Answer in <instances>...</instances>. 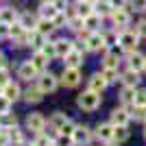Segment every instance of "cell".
<instances>
[{
	"label": "cell",
	"instance_id": "1",
	"mask_svg": "<svg viewBox=\"0 0 146 146\" xmlns=\"http://www.w3.org/2000/svg\"><path fill=\"white\" fill-rule=\"evenodd\" d=\"M76 103H79L81 109H85V111H94L98 105H100V94H98V92L87 90V92H83V94L79 96V100H76Z\"/></svg>",
	"mask_w": 146,
	"mask_h": 146
},
{
	"label": "cell",
	"instance_id": "2",
	"mask_svg": "<svg viewBox=\"0 0 146 146\" xmlns=\"http://www.w3.org/2000/svg\"><path fill=\"white\" fill-rule=\"evenodd\" d=\"M79 81H81L79 68H68L66 66V70H63V74H61V83H63L66 87H76Z\"/></svg>",
	"mask_w": 146,
	"mask_h": 146
},
{
	"label": "cell",
	"instance_id": "3",
	"mask_svg": "<svg viewBox=\"0 0 146 146\" xmlns=\"http://www.w3.org/2000/svg\"><path fill=\"white\" fill-rule=\"evenodd\" d=\"M137 42H140V37H137V33H120V46L124 50H129V52H133L135 48H137Z\"/></svg>",
	"mask_w": 146,
	"mask_h": 146
},
{
	"label": "cell",
	"instance_id": "4",
	"mask_svg": "<svg viewBox=\"0 0 146 146\" xmlns=\"http://www.w3.org/2000/svg\"><path fill=\"white\" fill-rule=\"evenodd\" d=\"M85 48L87 50H100L105 48V37L98 35V33H92V35H87L85 39Z\"/></svg>",
	"mask_w": 146,
	"mask_h": 146
},
{
	"label": "cell",
	"instance_id": "5",
	"mask_svg": "<svg viewBox=\"0 0 146 146\" xmlns=\"http://www.w3.org/2000/svg\"><path fill=\"white\" fill-rule=\"evenodd\" d=\"M18 74H20V79H26V81L35 79V74H37V68H35V63H33V61H24V63L20 66Z\"/></svg>",
	"mask_w": 146,
	"mask_h": 146
},
{
	"label": "cell",
	"instance_id": "6",
	"mask_svg": "<svg viewBox=\"0 0 146 146\" xmlns=\"http://www.w3.org/2000/svg\"><path fill=\"white\" fill-rule=\"evenodd\" d=\"M39 90L46 94V92H55L57 90V79L52 74H42L39 76Z\"/></svg>",
	"mask_w": 146,
	"mask_h": 146
},
{
	"label": "cell",
	"instance_id": "7",
	"mask_svg": "<svg viewBox=\"0 0 146 146\" xmlns=\"http://www.w3.org/2000/svg\"><path fill=\"white\" fill-rule=\"evenodd\" d=\"M90 137H92V133H90V129H87V127H76V129H74V133H72L74 144H87Z\"/></svg>",
	"mask_w": 146,
	"mask_h": 146
},
{
	"label": "cell",
	"instance_id": "8",
	"mask_svg": "<svg viewBox=\"0 0 146 146\" xmlns=\"http://www.w3.org/2000/svg\"><path fill=\"white\" fill-rule=\"evenodd\" d=\"M26 124H29L31 131H42L44 124H46V120H44L42 113H29V118H26Z\"/></svg>",
	"mask_w": 146,
	"mask_h": 146
},
{
	"label": "cell",
	"instance_id": "9",
	"mask_svg": "<svg viewBox=\"0 0 146 146\" xmlns=\"http://www.w3.org/2000/svg\"><path fill=\"white\" fill-rule=\"evenodd\" d=\"M111 20H113L116 26H129V22H131V18H129V13L124 9H113L111 11Z\"/></svg>",
	"mask_w": 146,
	"mask_h": 146
},
{
	"label": "cell",
	"instance_id": "10",
	"mask_svg": "<svg viewBox=\"0 0 146 146\" xmlns=\"http://www.w3.org/2000/svg\"><path fill=\"white\" fill-rule=\"evenodd\" d=\"M59 11H61V9H57L55 2H44V5L39 7V15H42V18H46V20H52Z\"/></svg>",
	"mask_w": 146,
	"mask_h": 146
},
{
	"label": "cell",
	"instance_id": "11",
	"mask_svg": "<svg viewBox=\"0 0 146 146\" xmlns=\"http://www.w3.org/2000/svg\"><path fill=\"white\" fill-rule=\"evenodd\" d=\"M63 59H66V66H68V68H79L81 63H83V55H81L79 50H74V48L70 50Z\"/></svg>",
	"mask_w": 146,
	"mask_h": 146
},
{
	"label": "cell",
	"instance_id": "12",
	"mask_svg": "<svg viewBox=\"0 0 146 146\" xmlns=\"http://www.w3.org/2000/svg\"><path fill=\"white\" fill-rule=\"evenodd\" d=\"M29 42L35 50H42L46 46V35H42L39 31H33V33H29Z\"/></svg>",
	"mask_w": 146,
	"mask_h": 146
},
{
	"label": "cell",
	"instance_id": "13",
	"mask_svg": "<svg viewBox=\"0 0 146 146\" xmlns=\"http://www.w3.org/2000/svg\"><path fill=\"white\" fill-rule=\"evenodd\" d=\"M111 11H113V7H111L109 0H96V5H94V13H98V15L103 18V15H111Z\"/></svg>",
	"mask_w": 146,
	"mask_h": 146
},
{
	"label": "cell",
	"instance_id": "14",
	"mask_svg": "<svg viewBox=\"0 0 146 146\" xmlns=\"http://www.w3.org/2000/svg\"><path fill=\"white\" fill-rule=\"evenodd\" d=\"M144 63H146L144 55H140V52H131V55H129V66H131V70H144Z\"/></svg>",
	"mask_w": 146,
	"mask_h": 146
},
{
	"label": "cell",
	"instance_id": "15",
	"mask_svg": "<svg viewBox=\"0 0 146 146\" xmlns=\"http://www.w3.org/2000/svg\"><path fill=\"white\" fill-rule=\"evenodd\" d=\"M105 85H107V81H105L103 74H94L90 79V90L92 92H98V94H100V92L105 90Z\"/></svg>",
	"mask_w": 146,
	"mask_h": 146
},
{
	"label": "cell",
	"instance_id": "16",
	"mask_svg": "<svg viewBox=\"0 0 146 146\" xmlns=\"http://www.w3.org/2000/svg\"><path fill=\"white\" fill-rule=\"evenodd\" d=\"M42 94L44 92L39 90V85L37 87H29V90L24 92V100L26 103H39V100H42Z\"/></svg>",
	"mask_w": 146,
	"mask_h": 146
},
{
	"label": "cell",
	"instance_id": "17",
	"mask_svg": "<svg viewBox=\"0 0 146 146\" xmlns=\"http://www.w3.org/2000/svg\"><path fill=\"white\" fill-rule=\"evenodd\" d=\"M55 48H57V57H66L74 48V44L68 42V39H59V42H55Z\"/></svg>",
	"mask_w": 146,
	"mask_h": 146
},
{
	"label": "cell",
	"instance_id": "18",
	"mask_svg": "<svg viewBox=\"0 0 146 146\" xmlns=\"http://www.w3.org/2000/svg\"><path fill=\"white\" fill-rule=\"evenodd\" d=\"M111 122H113V127H118V124H127V122H129V113L124 109H113V111H111Z\"/></svg>",
	"mask_w": 146,
	"mask_h": 146
},
{
	"label": "cell",
	"instance_id": "19",
	"mask_svg": "<svg viewBox=\"0 0 146 146\" xmlns=\"http://www.w3.org/2000/svg\"><path fill=\"white\" fill-rule=\"evenodd\" d=\"M2 94H5L9 100H18L20 98V87L15 85V83H7V85L2 87Z\"/></svg>",
	"mask_w": 146,
	"mask_h": 146
},
{
	"label": "cell",
	"instance_id": "20",
	"mask_svg": "<svg viewBox=\"0 0 146 146\" xmlns=\"http://www.w3.org/2000/svg\"><path fill=\"white\" fill-rule=\"evenodd\" d=\"M113 124H100L96 131V135L100 137V140H113Z\"/></svg>",
	"mask_w": 146,
	"mask_h": 146
},
{
	"label": "cell",
	"instance_id": "21",
	"mask_svg": "<svg viewBox=\"0 0 146 146\" xmlns=\"http://www.w3.org/2000/svg\"><path fill=\"white\" fill-rule=\"evenodd\" d=\"M52 29H55L52 20H46V18H42L39 22H37V29H35V31H39L42 35H50V33H52Z\"/></svg>",
	"mask_w": 146,
	"mask_h": 146
},
{
	"label": "cell",
	"instance_id": "22",
	"mask_svg": "<svg viewBox=\"0 0 146 146\" xmlns=\"http://www.w3.org/2000/svg\"><path fill=\"white\" fill-rule=\"evenodd\" d=\"M15 20H18V13L13 11V9H2V11H0V22H5V24H15Z\"/></svg>",
	"mask_w": 146,
	"mask_h": 146
},
{
	"label": "cell",
	"instance_id": "23",
	"mask_svg": "<svg viewBox=\"0 0 146 146\" xmlns=\"http://www.w3.org/2000/svg\"><path fill=\"white\" fill-rule=\"evenodd\" d=\"M20 24L24 26L26 31H33V29H37V20L33 18V15H31V13H22V15H20Z\"/></svg>",
	"mask_w": 146,
	"mask_h": 146
},
{
	"label": "cell",
	"instance_id": "24",
	"mask_svg": "<svg viewBox=\"0 0 146 146\" xmlns=\"http://www.w3.org/2000/svg\"><path fill=\"white\" fill-rule=\"evenodd\" d=\"M68 120H70V118H68L66 113H55V116L50 118V127L55 129V131H59V129L63 127V124H66Z\"/></svg>",
	"mask_w": 146,
	"mask_h": 146
},
{
	"label": "cell",
	"instance_id": "25",
	"mask_svg": "<svg viewBox=\"0 0 146 146\" xmlns=\"http://www.w3.org/2000/svg\"><path fill=\"white\" fill-rule=\"evenodd\" d=\"M122 81H124V85L135 87V85H137V81H140V74H137V70H129V72L122 76Z\"/></svg>",
	"mask_w": 146,
	"mask_h": 146
},
{
	"label": "cell",
	"instance_id": "26",
	"mask_svg": "<svg viewBox=\"0 0 146 146\" xmlns=\"http://www.w3.org/2000/svg\"><path fill=\"white\" fill-rule=\"evenodd\" d=\"M76 9H79V11H76V13H79V15H81V18H83V20H85L87 15H92V13H94V7H92V2H85V0H81Z\"/></svg>",
	"mask_w": 146,
	"mask_h": 146
},
{
	"label": "cell",
	"instance_id": "27",
	"mask_svg": "<svg viewBox=\"0 0 146 146\" xmlns=\"http://www.w3.org/2000/svg\"><path fill=\"white\" fill-rule=\"evenodd\" d=\"M113 140H118V142L129 140V129H127V124H118V127L113 129Z\"/></svg>",
	"mask_w": 146,
	"mask_h": 146
},
{
	"label": "cell",
	"instance_id": "28",
	"mask_svg": "<svg viewBox=\"0 0 146 146\" xmlns=\"http://www.w3.org/2000/svg\"><path fill=\"white\" fill-rule=\"evenodd\" d=\"M98 26H100V15L98 13H92V15L85 18V29L87 31H96Z\"/></svg>",
	"mask_w": 146,
	"mask_h": 146
},
{
	"label": "cell",
	"instance_id": "29",
	"mask_svg": "<svg viewBox=\"0 0 146 146\" xmlns=\"http://www.w3.org/2000/svg\"><path fill=\"white\" fill-rule=\"evenodd\" d=\"M120 98H122V103H135V87H124L122 90V94H120Z\"/></svg>",
	"mask_w": 146,
	"mask_h": 146
},
{
	"label": "cell",
	"instance_id": "30",
	"mask_svg": "<svg viewBox=\"0 0 146 146\" xmlns=\"http://www.w3.org/2000/svg\"><path fill=\"white\" fill-rule=\"evenodd\" d=\"M15 122H18V118H15V116H11L9 111H7V113H2V116H0V124H2V127H7V129L15 127Z\"/></svg>",
	"mask_w": 146,
	"mask_h": 146
},
{
	"label": "cell",
	"instance_id": "31",
	"mask_svg": "<svg viewBox=\"0 0 146 146\" xmlns=\"http://www.w3.org/2000/svg\"><path fill=\"white\" fill-rule=\"evenodd\" d=\"M31 61L35 63V68H37V70H42V68L46 66V61H48V57L44 55L42 50H37V52H35V57H33V59H31Z\"/></svg>",
	"mask_w": 146,
	"mask_h": 146
},
{
	"label": "cell",
	"instance_id": "32",
	"mask_svg": "<svg viewBox=\"0 0 146 146\" xmlns=\"http://www.w3.org/2000/svg\"><path fill=\"white\" fill-rule=\"evenodd\" d=\"M7 137H9V142H13V144H20V142H22V133H20V129H15V127L9 129Z\"/></svg>",
	"mask_w": 146,
	"mask_h": 146
},
{
	"label": "cell",
	"instance_id": "33",
	"mask_svg": "<svg viewBox=\"0 0 146 146\" xmlns=\"http://www.w3.org/2000/svg\"><path fill=\"white\" fill-rule=\"evenodd\" d=\"M57 146H74L72 135H63V133H59V137H57Z\"/></svg>",
	"mask_w": 146,
	"mask_h": 146
},
{
	"label": "cell",
	"instance_id": "34",
	"mask_svg": "<svg viewBox=\"0 0 146 146\" xmlns=\"http://www.w3.org/2000/svg\"><path fill=\"white\" fill-rule=\"evenodd\" d=\"M103 76H105V81H107V83H113V81H116V76H118L116 68H105Z\"/></svg>",
	"mask_w": 146,
	"mask_h": 146
},
{
	"label": "cell",
	"instance_id": "35",
	"mask_svg": "<svg viewBox=\"0 0 146 146\" xmlns=\"http://www.w3.org/2000/svg\"><path fill=\"white\" fill-rule=\"evenodd\" d=\"M74 129H76V124H74L72 120H68L66 124L59 129V133H63V135H72V133H74Z\"/></svg>",
	"mask_w": 146,
	"mask_h": 146
},
{
	"label": "cell",
	"instance_id": "36",
	"mask_svg": "<svg viewBox=\"0 0 146 146\" xmlns=\"http://www.w3.org/2000/svg\"><path fill=\"white\" fill-rule=\"evenodd\" d=\"M116 52H118V50H116ZM116 52H111V55L105 57V68H118V57H116Z\"/></svg>",
	"mask_w": 146,
	"mask_h": 146
},
{
	"label": "cell",
	"instance_id": "37",
	"mask_svg": "<svg viewBox=\"0 0 146 146\" xmlns=\"http://www.w3.org/2000/svg\"><path fill=\"white\" fill-rule=\"evenodd\" d=\"M9 107H11V100H9L5 94H0V116H2V113H7V111H9Z\"/></svg>",
	"mask_w": 146,
	"mask_h": 146
},
{
	"label": "cell",
	"instance_id": "38",
	"mask_svg": "<svg viewBox=\"0 0 146 146\" xmlns=\"http://www.w3.org/2000/svg\"><path fill=\"white\" fill-rule=\"evenodd\" d=\"M42 52L46 57H48V59H52V57H57V48H55V44H46V46H44L42 48Z\"/></svg>",
	"mask_w": 146,
	"mask_h": 146
},
{
	"label": "cell",
	"instance_id": "39",
	"mask_svg": "<svg viewBox=\"0 0 146 146\" xmlns=\"http://www.w3.org/2000/svg\"><path fill=\"white\" fill-rule=\"evenodd\" d=\"M135 120H146V105H135Z\"/></svg>",
	"mask_w": 146,
	"mask_h": 146
},
{
	"label": "cell",
	"instance_id": "40",
	"mask_svg": "<svg viewBox=\"0 0 146 146\" xmlns=\"http://www.w3.org/2000/svg\"><path fill=\"white\" fill-rule=\"evenodd\" d=\"M135 33H137V37L146 39V20H140V22H137V26H135Z\"/></svg>",
	"mask_w": 146,
	"mask_h": 146
},
{
	"label": "cell",
	"instance_id": "41",
	"mask_svg": "<svg viewBox=\"0 0 146 146\" xmlns=\"http://www.w3.org/2000/svg\"><path fill=\"white\" fill-rule=\"evenodd\" d=\"M66 22H68V18H66V15H61V13H57L55 18H52V24H55V29H61Z\"/></svg>",
	"mask_w": 146,
	"mask_h": 146
},
{
	"label": "cell",
	"instance_id": "42",
	"mask_svg": "<svg viewBox=\"0 0 146 146\" xmlns=\"http://www.w3.org/2000/svg\"><path fill=\"white\" fill-rule=\"evenodd\" d=\"M135 105H146V90L135 92Z\"/></svg>",
	"mask_w": 146,
	"mask_h": 146
},
{
	"label": "cell",
	"instance_id": "43",
	"mask_svg": "<svg viewBox=\"0 0 146 146\" xmlns=\"http://www.w3.org/2000/svg\"><path fill=\"white\" fill-rule=\"evenodd\" d=\"M131 7L142 13V11H146V0H131Z\"/></svg>",
	"mask_w": 146,
	"mask_h": 146
},
{
	"label": "cell",
	"instance_id": "44",
	"mask_svg": "<svg viewBox=\"0 0 146 146\" xmlns=\"http://www.w3.org/2000/svg\"><path fill=\"white\" fill-rule=\"evenodd\" d=\"M7 83H11L9 81V72H7V68H0V87H5Z\"/></svg>",
	"mask_w": 146,
	"mask_h": 146
},
{
	"label": "cell",
	"instance_id": "45",
	"mask_svg": "<svg viewBox=\"0 0 146 146\" xmlns=\"http://www.w3.org/2000/svg\"><path fill=\"white\" fill-rule=\"evenodd\" d=\"M109 2H111L113 9H124L127 7V0H109Z\"/></svg>",
	"mask_w": 146,
	"mask_h": 146
},
{
	"label": "cell",
	"instance_id": "46",
	"mask_svg": "<svg viewBox=\"0 0 146 146\" xmlns=\"http://www.w3.org/2000/svg\"><path fill=\"white\" fill-rule=\"evenodd\" d=\"M116 42H118V35H113V33L105 37V46H113V44H116Z\"/></svg>",
	"mask_w": 146,
	"mask_h": 146
},
{
	"label": "cell",
	"instance_id": "47",
	"mask_svg": "<svg viewBox=\"0 0 146 146\" xmlns=\"http://www.w3.org/2000/svg\"><path fill=\"white\" fill-rule=\"evenodd\" d=\"M9 26H11V24H5V22H0V37H7V35H9Z\"/></svg>",
	"mask_w": 146,
	"mask_h": 146
},
{
	"label": "cell",
	"instance_id": "48",
	"mask_svg": "<svg viewBox=\"0 0 146 146\" xmlns=\"http://www.w3.org/2000/svg\"><path fill=\"white\" fill-rule=\"evenodd\" d=\"M7 66V59H5V55H0V68H5Z\"/></svg>",
	"mask_w": 146,
	"mask_h": 146
},
{
	"label": "cell",
	"instance_id": "49",
	"mask_svg": "<svg viewBox=\"0 0 146 146\" xmlns=\"http://www.w3.org/2000/svg\"><path fill=\"white\" fill-rule=\"evenodd\" d=\"M85 2H94V0H85Z\"/></svg>",
	"mask_w": 146,
	"mask_h": 146
},
{
	"label": "cell",
	"instance_id": "50",
	"mask_svg": "<svg viewBox=\"0 0 146 146\" xmlns=\"http://www.w3.org/2000/svg\"><path fill=\"white\" fill-rule=\"evenodd\" d=\"M0 131H2V124H0Z\"/></svg>",
	"mask_w": 146,
	"mask_h": 146
},
{
	"label": "cell",
	"instance_id": "51",
	"mask_svg": "<svg viewBox=\"0 0 146 146\" xmlns=\"http://www.w3.org/2000/svg\"><path fill=\"white\" fill-rule=\"evenodd\" d=\"M144 70H146V63H144Z\"/></svg>",
	"mask_w": 146,
	"mask_h": 146
},
{
	"label": "cell",
	"instance_id": "52",
	"mask_svg": "<svg viewBox=\"0 0 146 146\" xmlns=\"http://www.w3.org/2000/svg\"><path fill=\"white\" fill-rule=\"evenodd\" d=\"M144 135H146V131H144Z\"/></svg>",
	"mask_w": 146,
	"mask_h": 146
},
{
	"label": "cell",
	"instance_id": "53",
	"mask_svg": "<svg viewBox=\"0 0 146 146\" xmlns=\"http://www.w3.org/2000/svg\"><path fill=\"white\" fill-rule=\"evenodd\" d=\"M0 90H2V87H0Z\"/></svg>",
	"mask_w": 146,
	"mask_h": 146
}]
</instances>
